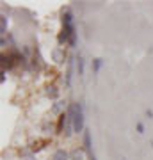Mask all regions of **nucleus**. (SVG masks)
Masks as SVG:
<instances>
[{
    "label": "nucleus",
    "instance_id": "nucleus-7",
    "mask_svg": "<svg viewBox=\"0 0 153 160\" xmlns=\"http://www.w3.org/2000/svg\"><path fill=\"white\" fill-rule=\"evenodd\" d=\"M50 144V141L48 139H36V141H32V142H28L27 146L30 149H32V153L38 155L39 151H43V149H46V146Z\"/></svg>",
    "mask_w": 153,
    "mask_h": 160
},
{
    "label": "nucleus",
    "instance_id": "nucleus-5",
    "mask_svg": "<svg viewBox=\"0 0 153 160\" xmlns=\"http://www.w3.org/2000/svg\"><path fill=\"white\" fill-rule=\"evenodd\" d=\"M68 105H69V102H66V100H57V102H54L50 105V114L55 116V118H59L61 114H64V112H66Z\"/></svg>",
    "mask_w": 153,
    "mask_h": 160
},
{
    "label": "nucleus",
    "instance_id": "nucleus-4",
    "mask_svg": "<svg viewBox=\"0 0 153 160\" xmlns=\"http://www.w3.org/2000/svg\"><path fill=\"white\" fill-rule=\"evenodd\" d=\"M68 53H66V50H64L63 46H55L54 50L50 52V59H52V62L54 64H64V62H68Z\"/></svg>",
    "mask_w": 153,
    "mask_h": 160
},
{
    "label": "nucleus",
    "instance_id": "nucleus-13",
    "mask_svg": "<svg viewBox=\"0 0 153 160\" xmlns=\"http://www.w3.org/2000/svg\"><path fill=\"white\" fill-rule=\"evenodd\" d=\"M84 73H85V59L79 53L77 55V75L79 77H84Z\"/></svg>",
    "mask_w": 153,
    "mask_h": 160
},
{
    "label": "nucleus",
    "instance_id": "nucleus-3",
    "mask_svg": "<svg viewBox=\"0 0 153 160\" xmlns=\"http://www.w3.org/2000/svg\"><path fill=\"white\" fill-rule=\"evenodd\" d=\"M43 94L50 102H57V100H61V87L57 86L54 80H50V82H46L45 86H43Z\"/></svg>",
    "mask_w": 153,
    "mask_h": 160
},
{
    "label": "nucleus",
    "instance_id": "nucleus-19",
    "mask_svg": "<svg viewBox=\"0 0 153 160\" xmlns=\"http://www.w3.org/2000/svg\"><path fill=\"white\" fill-rule=\"evenodd\" d=\"M121 160H126V158H125V157H123V158H121Z\"/></svg>",
    "mask_w": 153,
    "mask_h": 160
},
{
    "label": "nucleus",
    "instance_id": "nucleus-9",
    "mask_svg": "<svg viewBox=\"0 0 153 160\" xmlns=\"http://www.w3.org/2000/svg\"><path fill=\"white\" fill-rule=\"evenodd\" d=\"M52 160H69V149L63 148V146L55 148L52 153Z\"/></svg>",
    "mask_w": 153,
    "mask_h": 160
},
{
    "label": "nucleus",
    "instance_id": "nucleus-16",
    "mask_svg": "<svg viewBox=\"0 0 153 160\" xmlns=\"http://www.w3.org/2000/svg\"><path fill=\"white\" fill-rule=\"evenodd\" d=\"M7 71H2V73H0V82H2V84H6V80H7Z\"/></svg>",
    "mask_w": 153,
    "mask_h": 160
},
{
    "label": "nucleus",
    "instance_id": "nucleus-6",
    "mask_svg": "<svg viewBox=\"0 0 153 160\" xmlns=\"http://www.w3.org/2000/svg\"><path fill=\"white\" fill-rule=\"evenodd\" d=\"M69 160H89V153L82 146H75L69 149Z\"/></svg>",
    "mask_w": 153,
    "mask_h": 160
},
{
    "label": "nucleus",
    "instance_id": "nucleus-14",
    "mask_svg": "<svg viewBox=\"0 0 153 160\" xmlns=\"http://www.w3.org/2000/svg\"><path fill=\"white\" fill-rule=\"evenodd\" d=\"M77 41H79V32H77V34H73L68 39V46L71 48V50H75V48H77Z\"/></svg>",
    "mask_w": 153,
    "mask_h": 160
},
{
    "label": "nucleus",
    "instance_id": "nucleus-15",
    "mask_svg": "<svg viewBox=\"0 0 153 160\" xmlns=\"http://www.w3.org/2000/svg\"><path fill=\"white\" fill-rule=\"evenodd\" d=\"M135 130H137V133H144V132H146V126H144V123H141V121H139V123L135 125Z\"/></svg>",
    "mask_w": 153,
    "mask_h": 160
},
{
    "label": "nucleus",
    "instance_id": "nucleus-2",
    "mask_svg": "<svg viewBox=\"0 0 153 160\" xmlns=\"http://www.w3.org/2000/svg\"><path fill=\"white\" fill-rule=\"evenodd\" d=\"M73 71H77V55H75V53H69L68 62H66V71H64V75H63L64 87H66V89H69L71 84H73Z\"/></svg>",
    "mask_w": 153,
    "mask_h": 160
},
{
    "label": "nucleus",
    "instance_id": "nucleus-8",
    "mask_svg": "<svg viewBox=\"0 0 153 160\" xmlns=\"http://www.w3.org/2000/svg\"><path fill=\"white\" fill-rule=\"evenodd\" d=\"M80 139H82V144H80V146H82V148H84L87 153H93V135H91V130H89V128H85Z\"/></svg>",
    "mask_w": 153,
    "mask_h": 160
},
{
    "label": "nucleus",
    "instance_id": "nucleus-12",
    "mask_svg": "<svg viewBox=\"0 0 153 160\" xmlns=\"http://www.w3.org/2000/svg\"><path fill=\"white\" fill-rule=\"evenodd\" d=\"M103 68V59L102 57H94L93 61H91V71L94 75H98L100 73V69Z\"/></svg>",
    "mask_w": 153,
    "mask_h": 160
},
{
    "label": "nucleus",
    "instance_id": "nucleus-11",
    "mask_svg": "<svg viewBox=\"0 0 153 160\" xmlns=\"http://www.w3.org/2000/svg\"><path fill=\"white\" fill-rule=\"evenodd\" d=\"M55 130V125H54V121L45 118V119L41 121V132L43 133H52V132Z\"/></svg>",
    "mask_w": 153,
    "mask_h": 160
},
{
    "label": "nucleus",
    "instance_id": "nucleus-10",
    "mask_svg": "<svg viewBox=\"0 0 153 160\" xmlns=\"http://www.w3.org/2000/svg\"><path fill=\"white\" fill-rule=\"evenodd\" d=\"M7 27H9V18H7L6 14H2V16H0V38H6V36L9 34Z\"/></svg>",
    "mask_w": 153,
    "mask_h": 160
},
{
    "label": "nucleus",
    "instance_id": "nucleus-1",
    "mask_svg": "<svg viewBox=\"0 0 153 160\" xmlns=\"http://www.w3.org/2000/svg\"><path fill=\"white\" fill-rule=\"evenodd\" d=\"M73 128H75V135L82 137V133L85 130V116H84V105H82V102H77V105H75Z\"/></svg>",
    "mask_w": 153,
    "mask_h": 160
},
{
    "label": "nucleus",
    "instance_id": "nucleus-18",
    "mask_svg": "<svg viewBox=\"0 0 153 160\" xmlns=\"http://www.w3.org/2000/svg\"><path fill=\"white\" fill-rule=\"evenodd\" d=\"M89 160H98L96 155H94V153H89Z\"/></svg>",
    "mask_w": 153,
    "mask_h": 160
},
{
    "label": "nucleus",
    "instance_id": "nucleus-17",
    "mask_svg": "<svg viewBox=\"0 0 153 160\" xmlns=\"http://www.w3.org/2000/svg\"><path fill=\"white\" fill-rule=\"evenodd\" d=\"M146 116L150 118V119H153V110H151V109H148V110H146Z\"/></svg>",
    "mask_w": 153,
    "mask_h": 160
}]
</instances>
